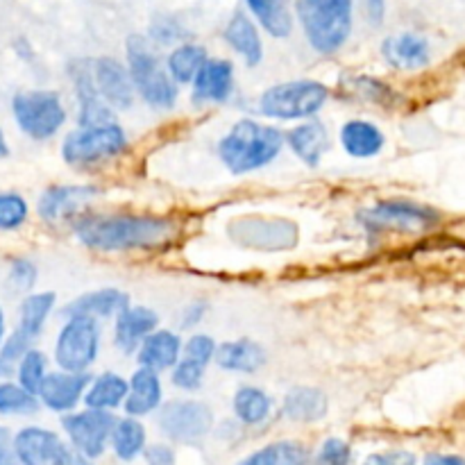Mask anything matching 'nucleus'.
Instances as JSON below:
<instances>
[{
  "label": "nucleus",
  "mask_w": 465,
  "mask_h": 465,
  "mask_svg": "<svg viewBox=\"0 0 465 465\" xmlns=\"http://www.w3.org/2000/svg\"><path fill=\"white\" fill-rule=\"evenodd\" d=\"M234 86V66L227 59H207L193 77V103H225Z\"/></svg>",
  "instance_id": "obj_17"
},
{
  "label": "nucleus",
  "mask_w": 465,
  "mask_h": 465,
  "mask_svg": "<svg viewBox=\"0 0 465 465\" xmlns=\"http://www.w3.org/2000/svg\"><path fill=\"white\" fill-rule=\"evenodd\" d=\"M143 459L148 465H173L175 463V454L166 445H150L143 450Z\"/></svg>",
  "instance_id": "obj_46"
},
{
  "label": "nucleus",
  "mask_w": 465,
  "mask_h": 465,
  "mask_svg": "<svg viewBox=\"0 0 465 465\" xmlns=\"http://www.w3.org/2000/svg\"><path fill=\"white\" fill-rule=\"evenodd\" d=\"M213 354H216V343H213V339H209L207 334H195L186 341L184 357L191 359V361H198L207 368L209 361L213 359Z\"/></svg>",
  "instance_id": "obj_44"
},
{
  "label": "nucleus",
  "mask_w": 465,
  "mask_h": 465,
  "mask_svg": "<svg viewBox=\"0 0 465 465\" xmlns=\"http://www.w3.org/2000/svg\"><path fill=\"white\" fill-rule=\"evenodd\" d=\"M157 425L177 443H193L204 439L213 425L212 409L198 400H173L159 411Z\"/></svg>",
  "instance_id": "obj_10"
},
{
  "label": "nucleus",
  "mask_w": 465,
  "mask_h": 465,
  "mask_svg": "<svg viewBox=\"0 0 465 465\" xmlns=\"http://www.w3.org/2000/svg\"><path fill=\"white\" fill-rule=\"evenodd\" d=\"M341 145L354 159H371L384 150L386 136L375 123L354 118L341 127Z\"/></svg>",
  "instance_id": "obj_23"
},
{
  "label": "nucleus",
  "mask_w": 465,
  "mask_h": 465,
  "mask_svg": "<svg viewBox=\"0 0 465 465\" xmlns=\"http://www.w3.org/2000/svg\"><path fill=\"white\" fill-rule=\"evenodd\" d=\"M286 143L293 150L295 157L307 166H318L330 150V134L327 127L318 121L302 123L286 134Z\"/></svg>",
  "instance_id": "obj_24"
},
{
  "label": "nucleus",
  "mask_w": 465,
  "mask_h": 465,
  "mask_svg": "<svg viewBox=\"0 0 465 465\" xmlns=\"http://www.w3.org/2000/svg\"><path fill=\"white\" fill-rule=\"evenodd\" d=\"M309 450L298 440H275L248 454L236 465H309Z\"/></svg>",
  "instance_id": "obj_29"
},
{
  "label": "nucleus",
  "mask_w": 465,
  "mask_h": 465,
  "mask_svg": "<svg viewBox=\"0 0 465 465\" xmlns=\"http://www.w3.org/2000/svg\"><path fill=\"white\" fill-rule=\"evenodd\" d=\"M127 398V380H123L116 372H103L95 377L84 391V404L86 409H95V411H112V409L121 407Z\"/></svg>",
  "instance_id": "obj_28"
},
{
  "label": "nucleus",
  "mask_w": 465,
  "mask_h": 465,
  "mask_svg": "<svg viewBox=\"0 0 465 465\" xmlns=\"http://www.w3.org/2000/svg\"><path fill=\"white\" fill-rule=\"evenodd\" d=\"M330 98V89L316 80H293L266 89L259 98V112L268 118L298 121L322 109Z\"/></svg>",
  "instance_id": "obj_6"
},
{
  "label": "nucleus",
  "mask_w": 465,
  "mask_h": 465,
  "mask_svg": "<svg viewBox=\"0 0 465 465\" xmlns=\"http://www.w3.org/2000/svg\"><path fill=\"white\" fill-rule=\"evenodd\" d=\"M127 73H130L132 86L139 91L141 98L154 109H171L177 100V84L171 80L168 71L154 57L148 41L139 35L127 39Z\"/></svg>",
  "instance_id": "obj_4"
},
{
  "label": "nucleus",
  "mask_w": 465,
  "mask_h": 465,
  "mask_svg": "<svg viewBox=\"0 0 465 465\" xmlns=\"http://www.w3.org/2000/svg\"><path fill=\"white\" fill-rule=\"evenodd\" d=\"M14 457L18 465H71L73 452L54 431L44 427H23L14 436Z\"/></svg>",
  "instance_id": "obj_12"
},
{
  "label": "nucleus",
  "mask_w": 465,
  "mask_h": 465,
  "mask_svg": "<svg viewBox=\"0 0 465 465\" xmlns=\"http://www.w3.org/2000/svg\"><path fill=\"white\" fill-rule=\"evenodd\" d=\"M89 384L91 377L86 372H48L36 398L50 411L68 413L82 402Z\"/></svg>",
  "instance_id": "obj_15"
},
{
  "label": "nucleus",
  "mask_w": 465,
  "mask_h": 465,
  "mask_svg": "<svg viewBox=\"0 0 465 465\" xmlns=\"http://www.w3.org/2000/svg\"><path fill=\"white\" fill-rule=\"evenodd\" d=\"M127 307H130L127 293H123V291L118 289H100L73 300V302L64 309V316H84L98 321V318L118 316V313L125 312Z\"/></svg>",
  "instance_id": "obj_20"
},
{
  "label": "nucleus",
  "mask_w": 465,
  "mask_h": 465,
  "mask_svg": "<svg viewBox=\"0 0 465 465\" xmlns=\"http://www.w3.org/2000/svg\"><path fill=\"white\" fill-rule=\"evenodd\" d=\"M91 71H94L95 89L109 107L130 109L134 104V86H132L130 73L118 59H91Z\"/></svg>",
  "instance_id": "obj_14"
},
{
  "label": "nucleus",
  "mask_w": 465,
  "mask_h": 465,
  "mask_svg": "<svg viewBox=\"0 0 465 465\" xmlns=\"http://www.w3.org/2000/svg\"><path fill=\"white\" fill-rule=\"evenodd\" d=\"M71 465H95V463H94V461H89V459L80 457V454H73V461H71Z\"/></svg>",
  "instance_id": "obj_52"
},
{
  "label": "nucleus",
  "mask_w": 465,
  "mask_h": 465,
  "mask_svg": "<svg viewBox=\"0 0 465 465\" xmlns=\"http://www.w3.org/2000/svg\"><path fill=\"white\" fill-rule=\"evenodd\" d=\"M204 62H207V50L203 45L184 44L173 50L168 57V75L175 84H186V82H193Z\"/></svg>",
  "instance_id": "obj_34"
},
{
  "label": "nucleus",
  "mask_w": 465,
  "mask_h": 465,
  "mask_svg": "<svg viewBox=\"0 0 465 465\" xmlns=\"http://www.w3.org/2000/svg\"><path fill=\"white\" fill-rule=\"evenodd\" d=\"M5 330H7V322H5V312L3 307H0V345H3L5 341Z\"/></svg>",
  "instance_id": "obj_51"
},
{
  "label": "nucleus",
  "mask_w": 465,
  "mask_h": 465,
  "mask_svg": "<svg viewBox=\"0 0 465 465\" xmlns=\"http://www.w3.org/2000/svg\"><path fill=\"white\" fill-rule=\"evenodd\" d=\"M159 316L150 307H127L116 316L114 343L123 352H134L157 330Z\"/></svg>",
  "instance_id": "obj_18"
},
{
  "label": "nucleus",
  "mask_w": 465,
  "mask_h": 465,
  "mask_svg": "<svg viewBox=\"0 0 465 465\" xmlns=\"http://www.w3.org/2000/svg\"><path fill=\"white\" fill-rule=\"evenodd\" d=\"M98 193H100L98 186H91V184L50 186V189H45L44 193L39 195L36 213L48 223L64 221V218L80 212V209L84 207L86 203H91Z\"/></svg>",
  "instance_id": "obj_16"
},
{
  "label": "nucleus",
  "mask_w": 465,
  "mask_h": 465,
  "mask_svg": "<svg viewBox=\"0 0 465 465\" xmlns=\"http://www.w3.org/2000/svg\"><path fill=\"white\" fill-rule=\"evenodd\" d=\"M30 216V204L21 193L0 191V232L21 230Z\"/></svg>",
  "instance_id": "obj_38"
},
{
  "label": "nucleus",
  "mask_w": 465,
  "mask_h": 465,
  "mask_svg": "<svg viewBox=\"0 0 465 465\" xmlns=\"http://www.w3.org/2000/svg\"><path fill=\"white\" fill-rule=\"evenodd\" d=\"M127 134L118 123L98 127H77L64 139L62 157L71 166H91L125 153Z\"/></svg>",
  "instance_id": "obj_7"
},
{
  "label": "nucleus",
  "mask_w": 465,
  "mask_h": 465,
  "mask_svg": "<svg viewBox=\"0 0 465 465\" xmlns=\"http://www.w3.org/2000/svg\"><path fill=\"white\" fill-rule=\"evenodd\" d=\"M284 148V134L277 127L243 118L218 143V157L234 175L268 166Z\"/></svg>",
  "instance_id": "obj_2"
},
{
  "label": "nucleus",
  "mask_w": 465,
  "mask_h": 465,
  "mask_svg": "<svg viewBox=\"0 0 465 465\" xmlns=\"http://www.w3.org/2000/svg\"><path fill=\"white\" fill-rule=\"evenodd\" d=\"M250 12L266 27L275 39H284L293 30V16L289 12V0H245Z\"/></svg>",
  "instance_id": "obj_30"
},
{
  "label": "nucleus",
  "mask_w": 465,
  "mask_h": 465,
  "mask_svg": "<svg viewBox=\"0 0 465 465\" xmlns=\"http://www.w3.org/2000/svg\"><path fill=\"white\" fill-rule=\"evenodd\" d=\"M345 84H348L350 94H354L357 98L371 100V103L384 104V107L386 104H393L395 100H398L393 89H391L389 84H384V82L375 80V77H348Z\"/></svg>",
  "instance_id": "obj_39"
},
{
  "label": "nucleus",
  "mask_w": 465,
  "mask_h": 465,
  "mask_svg": "<svg viewBox=\"0 0 465 465\" xmlns=\"http://www.w3.org/2000/svg\"><path fill=\"white\" fill-rule=\"evenodd\" d=\"M100 350V325L94 318L73 316L54 343V361L64 372H84Z\"/></svg>",
  "instance_id": "obj_9"
},
{
  "label": "nucleus",
  "mask_w": 465,
  "mask_h": 465,
  "mask_svg": "<svg viewBox=\"0 0 465 465\" xmlns=\"http://www.w3.org/2000/svg\"><path fill=\"white\" fill-rule=\"evenodd\" d=\"M298 18L313 50L334 54L352 32V0H298Z\"/></svg>",
  "instance_id": "obj_3"
},
{
  "label": "nucleus",
  "mask_w": 465,
  "mask_h": 465,
  "mask_svg": "<svg viewBox=\"0 0 465 465\" xmlns=\"http://www.w3.org/2000/svg\"><path fill=\"white\" fill-rule=\"evenodd\" d=\"M77 123H80V127H98L116 123V116H114V109L103 98H89L80 100Z\"/></svg>",
  "instance_id": "obj_40"
},
{
  "label": "nucleus",
  "mask_w": 465,
  "mask_h": 465,
  "mask_svg": "<svg viewBox=\"0 0 465 465\" xmlns=\"http://www.w3.org/2000/svg\"><path fill=\"white\" fill-rule=\"evenodd\" d=\"M439 212L425 204L411 203V200H381L375 207L363 209L357 221L366 227L371 234L380 232H416L439 223Z\"/></svg>",
  "instance_id": "obj_8"
},
{
  "label": "nucleus",
  "mask_w": 465,
  "mask_h": 465,
  "mask_svg": "<svg viewBox=\"0 0 465 465\" xmlns=\"http://www.w3.org/2000/svg\"><path fill=\"white\" fill-rule=\"evenodd\" d=\"M232 236L239 243L257 250H284L295 245V230L293 223L275 221V218H243L230 227Z\"/></svg>",
  "instance_id": "obj_13"
},
{
  "label": "nucleus",
  "mask_w": 465,
  "mask_h": 465,
  "mask_svg": "<svg viewBox=\"0 0 465 465\" xmlns=\"http://www.w3.org/2000/svg\"><path fill=\"white\" fill-rule=\"evenodd\" d=\"M9 284L23 293H32L36 284V266L30 259H14L9 266Z\"/></svg>",
  "instance_id": "obj_43"
},
{
  "label": "nucleus",
  "mask_w": 465,
  "mask_h": 465,
  "mask_svg": "<svg viewBox=\"0 0 465 465\" xmlns=\"http://www.w3.org/2000/svg\"><path fill=\"white\" fill-rule=\"evenodd\" d=\"M232 407H234V416L248 427L266 422L272 411L271 398L262 389H257V386H241L234 393Z\"/></svg>",
  "instance_id": "obj_33"
},
{
  "label": "nucleus",
  "mask_w": 465,
  "mask_h": 465,
  "mask_svg": "<svg viewBox=\"0 0 465 465\" xmlns=\"http://www.w3.org/2000/svg\"><path fill=\"white\" fill-rule=\"evenodd\" d=\"M422 465H465L463 457H457V454H427Z\"/></svg>",
  "instance_id": "obj_49"
},
{
  "label": "nucleus",
  "mask_w": 465,
  "mask_h": 465,
  "mask_svg": "<svg viewBox=\"0 0 465 465\" xmlns=\"http://www.w3.org/2000/svg\"><path fill=\"white\" fill-rule=\"evenodd\" d=\"M207 368L198 361H191V359H180L175 363V371H173V384L182 391H198L203 386V377Z\"/></svg>",
  "instance_id": "obj_41"
},
{
  "label": "nucleus",
  "mask_w": 465,
  "mask_h": 465,
  "mask_svg": "<svg viewBox=\"0 0 465 465\" xmlns=\"http://www.w3.org/2000/svg\"><path fill=\"white\" fill-rule=\"evenodd\" d=\"M225 41L245 59L248 66H257L263 59V44L257 27L245 14L236 12L225 27Z\"/></svg>",
  "instance_id": "obj_26"
},
{
  "label": "nucleus",
  "mask_w": 465,
  "mask_h": 465,
  "mask_svg": "<svg viewBox=\"0 0 465 465\" xmlns=\"http://www.w3.org/2000/svg\"><path fill=\"white\" fill-rule=\"evenodd\" d=\"M114 425H116V418L112 416V411H95V409L62 418V427L68 434L71 445L80 457L89 459V461L103 457L104 448L112 439Z\"/></svg>",
  "instance_id": "obj_11"
},
{
  "label": "nucleus",
  "mask_w": 465,
  "mask_h": 465,
  "mask_svg": "<svg viewBox=\"0 0 465 465\" xmlns=\"http://www.w3.org/2000/svg\"><path fill=\"white\" fill-rule=\"evenodd\" d=\"M204 312H207V307H204V302L189 304V307L184 309V316H182V327H193L195 322L203 321Z\"/></svg>",
  "instance_id": "obj_48"
},
{
  "label": "nucleus",
  "mask_w": 465,
  "mask_h": 465,
  "mask_svg": "<svg viewBox=\"0 0 465 465\" xmlns=\"http://www.w3.org/2000/svg\"><path fill=\"white\" fill-rule=\"evenodd\" d=\"M12 116L18 130L35 141H48L66 123V109L57 91H18L12 98Z\"/></svg>",
  "instance_id": "obj_5"
},
{
  "label": "nucleus",
  "mask_w": 465,
  "mask_h": 465,
  "mask_svg": "<svg viewBox=\"0 0 465 465\" xmlns=\"http://www.w3.org/2000/svg\"><path fill=\"white\" fill-rule=\"evenodd\" d=\"M182 354V341L175 331L168 330H154L143 343L136 350L141 368H150V371H168L180 361Z\"/></svg>",
  "instance_id": "obj_22"
},
{
  "label": "nucleus",
  "mask_w": 465,
  "mask_h": 465,
  "mask_svg": "<svg viewBox=\"0 0 465 465\" xmlns=\"http://www.w3.org/2000/svg\"><path fill=\"white\" fill-rule=\"evenodd\" d=\"M0 465H16L14 457V436L7 427H0Z\"/></svg>",
  "instance_id": "obj_47"
},
{
  "label": "nucleus",
  "mask_w": 465,
  "mask_h": 465,
  "mask_svg": "<svg viewBox=\"0 0 465 465\" xmlns=\"http://www.w3.org/2000/svg\"><path fill=\"white\" fill-rule=\"evenodd\" d=\"M45 375H48V359L41 350H27L25 357L21 359L16 368V384L23 386L27 393L36 395L39 393L41 384H44Z\"/></svg>",
  "instance_id": "obj_37"
},
{
  "label": "nucleus",
  "mask_w": 465,
  "mask_h": 465,
  "mask_svg": "<svg viewBox=\"0 0 465 465\" xmlns=\"http://www.w3.org/2000/svg\"><path fill=\"white\" fill-rule=\"evenodd\" d=\"M9 154V145H7V136H5L3 127H0V159H5Z\"/></svg>",
  "instance_id": "obj_50"
},
{
  "label": "nucleus",
  "mask_w": 465,
  "mask_h": 465,
  "mask_svg": "<svg viewBox=\"0 0 465 465\" xmlns=\"http://www.w3.org/2000/svg\"><path fill=\"white\" fill-rule=\"evenodd\" d=\"M162 402V380L150 368H139L127 381L125 413L130 418H141L153 413Z\"/></svg>",
  "instance_id": "obj_21"
},
{
  "label": "nucleus",
  "mask_w": 465,
  "mask_h": 465,
  "mask_svg": "<svg viewBox=\"0 0 465 465\" xmlns=\"http://www.w3.org/2000/svg\"><path fill=\"white\" fill-rule=\"evenodd\" d=\"M57 295L53 291H41V293H27L21 302V316H18V330L30 336L32 341L41 334L45 321L53 313Z\"/></svg>",
  "instance_id": "obj_31"
},
{
  "label": "nucleus",
  "mask_w": 465,
  "mask_h": 465,
  "mask_svg": "<svg viewBox=\"0 0 465 465\" xmlns=\"http://www.w3.org/2000/svg\"><path fill=\"white\" fill-rule=\"evenodd\" d=\"M27 350H32V339L23 334L18 327L12 334L5 336L3 345H0V381H7L16 375L18 363L25 357Z\"/></svg>",
  "instance_id": "obj_36"
},
{
  "label": "nucleus",
  "mask_w": 465,
  "mask_h": 465,
  "mask_svg": "<svg viewBox=\"0 0 465 465\" xmlns=\"http://www.w3.org/2000/svg\"><path fill=\"white\" fill-rule=\"evenodd\" d=\"M282 409L289 420L316 422L327 416V398L322 391L312 386H295L286 393Z\"/></svg>",
  "instance_id": "obj_27"
},
{
  "label": "nucleus",
  "mask_w": 465,
  "mask_h": 465,
  "mask_svg": "<svg viewBox=\"0 0 465 465\" xmlns=\"http://www.w3.org/2000/svg\"><path fill=\"white\" fill-rule=\"evenodd\" d=\"M77 239L100 252H130V250L163 248L175 236V223L163 216H103L91 213L73 223Z\"/></svg>",
  "instance_id": "obj_1"
},
{
  "label": "nucleus",
  "mask_w": 465,
  "mask_h": 465,
  "mask_svg": "<svg viewBox=\"0 0 465 465\" xmlns=\"http://www.w3.org/2000/svg\"><path fill=\"white\" fill-rule=\"evenodd\" d=\"M363 465H416V457L404 450H391V452L371 454Z\"/></svg>",
  "instance_id": "obj_45"
},
{
  "label": "nucleus",
  "mask_w": 465,
  "mask_h": 465,
  "mask_svg": "<svg viewBox=\"0 0 465 465\" xmlns=\"http://www.w3.org/2000/svg\"><path fill=\"white\" fill-rule=\"evenodd\" d=\"M109 443H112L114 454H116L121 461H134V459L141 457L145 450V427L141 425L136 418H123V420H116Z\"/></svg>",
  "instance_id": "obj_32"
},
{
  "label": "nucleus",
  "mask_w": 465,
  "mask_h": 465,
  "mask_svg": "<svg viewBox=\"0 0 465 465\" xmlns=\"http://www.w3.org/2000/svg\"><path fill=\"white\" fill-rule=\"evenodd\" d=\"M39 411V398L16 381H0V416H32Z\"/></svg>",
  "instance_id": "obj_35"
},
{
  "label": "nucleus",
  "mask_w": 465,
  "mask_h": 465,
  "mask_svg": "<svg viewBox=\"0 0 465 465\" xmlns=\"http://www.w3.org/2000/svg\"><path fill=\"white\" fill-rule=\"evenodd\" d=\"M352 448L343 439H327L316 454V465H350Z\"/></svg>",
  "instance_id": "obj_42"
},
{
  "label": "nucleus",
  "mask_w": 465,
  "mask_h": 465,
  "mask_svg": "<svg viewBox=\"0 0 465 465\" xmlns=\"http://www.w3.org/2000/svg\"><path fill=\"white\" fill-rule=\"evenodd\" d=\"M213 359H216V363L223 371L248 372L250 375V372H257L259 368H263V363H266V350L250 339L227 341V343L218 345Z\"/></svg>",
  "instance_id": "obj_25"
},
{
  "label": "nucleus",
  "mask_w": 465,
  "mask_h": 465,
  "mask_svg": "<svg viewBox=\"0 0 465 465\" xmlns=\"http://www.w3.org/2000/svg\"><path fill=\"white\" fill-rule=\"evenodd\" d=\"M381 54L391 66L400 68V71H416V68L427 66L431 59L430 41L413 32L389 36L381 44Z\"/></svg>",
  "instance_id": "obj_19"
}]
</instances>
